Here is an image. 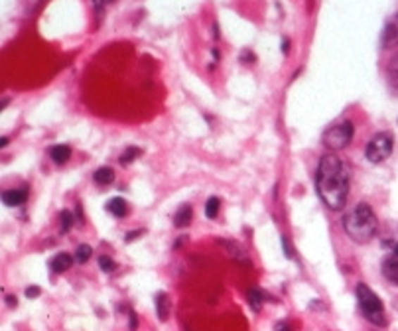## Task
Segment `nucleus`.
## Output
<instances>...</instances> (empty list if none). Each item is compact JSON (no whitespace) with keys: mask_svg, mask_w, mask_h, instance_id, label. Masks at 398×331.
Here are the masks:
<instances>
[{"mask_svg":"<svg viewBox=\"0 0 398 331\" xmlns=\"http://www.w3.org/2000/svg\"><path fill=\"white\" fill-rule=\"evenodd\" d=\"M389 75L394 81H398V54L394 56V58L390 59V63H389Z\"/></svg>","mask_w":398,"mask_h":331,"instance_id":"nucleus-22","label":"nucleus"},{"mask_svg":"<svg viewBox=\"0 0 398 331\" xmlns=\"http://www.w3.org/2000/svg\"><path fill=\"white\" fill-rule=\"evenodd\" d=\"M39 294H42V290H39L38 286H32V288H26V296H28V298H38Z\"/></svg>","mask_w":398,"mask_h":331,"instance_id":"nucleus-24","label":"nucleus"},{"mask_svg":"<svg viewBox=\"0 0 398 331\" xmlns=\"http://www.w3.org/2000/svg\"><path fill=\"white\" fill-rule=\"evenodd\" d=\"M392 146H394V140H392L389 132H379V135H375L369 140L365 156H367L371 164H383L392 154Z\"/></svg>","mask_w":398,"mask_h":331,"instance_id":"nucleus-5","label":"nucleus"},{"mask_svg":"<svg viewBox=\"0 0 398 331\" xmlns=\"http://www.w3.org/2000/svg\"><path fill=\"white\" fill-rule=\"evenodd\" d=\"M192 219H194V209H192V205H182L174 215V225L178 229H185V227H189Z\"/></svg>","mask_w":398,"mask_h":331,"instance_id":"nucleus-12","label":"nucleus"},{"mask_svg":"<svg viewBox=\"0 0 398 331\" xmlns=\"http://www.w3.org/2000/svg\"><path fill=\"white\" fill-rule=\"evenodd\" d=\"M91 256H93V249L89 244H79L77 251H75V261L79 264H85Z\"/></svg>","mask_w":398,"mask_h":331,"instance_id":"nucleus-18","label":"nucleus"},{"mask_svg":"<svg viewBox=\"0 0 398 331\" xmlns=\"http://www.w3.org/2000/svg\"><path fill=\"white\" fill-rule=\"evenodd\" d=\"M355 137V127L351 120H341L337 125L330 127L323 132V146L330 148L331 152H340L349 146L351 140Z\"/></svg>","mask_w":398,"mask_h":331,"instance_id":"nucleus-4","label":"nucleus"},{"mask_svg":"<svg viewBox=\"0 0 398 331\" xmlns=\"http://www.w3.org/2000/svg\"><path fill=\"white\" fill-rule=\"evenodd\" d=\"M142 154V150L140 148H136V146H128L125 152H123V156H120V164L123 166H127V164H132L135 162L136 158L140 156Z\"/></svg>","mask_w":398,"mask_h":331,"instance_id":"nucleus-17","label":"nucleus"},{"mask_svg":"<svg viewBox=\"0 0 398 331\" xmlns=\"http://www.w3.org/2000/svg\"><path fill=\"white\" fill-rule=\"evenodd\" d=\"M73 256L71 254H68V253H58L51 261H49V268H51V273H56V274H63V273H68L69 268L73 266Z\"/></svg>","mask_w":398,"mask_h":331,"instance_id":"nucleus-8","label":"nucleus"},{"mask_svg":"<svg viewBox=\"0 0 398 331\" xmlns=\"http://www.w3.org/2000/svg\"><path fill=\"white\" fill-rule=\"evenodd\" d=\"M128 318H130V330L136 331V325H138V322H136V313L128 312Z\"/></svg>","mask_w":398,"mask_h":331,"instance_id":"nucleus-26","label":"nucleus"},{"mask_svg":"<svg viewBox=\"0 0 398 331\" xmlns=\"http://www.w3.org/2000/svg\"><path fill=\"white\" fill-rule=\"evenodd\" d=\"M71 225H73V215L69 213V211H61V215H59V227H61V233H68L69 229H71Z\"/></svg>","mask_w":398,"mask_h":331,"instance_id":"nucleus-21","label":"nucleus"},{"mask_svg":"<svg viewBox=\"0 0 398 331\" xmlns=\"http://www.w3.org/2000/svg\"><path fill=\"white\" fill-rule=\"evenodd\" d=\"M288 44H290L288 39H284V42H282V51H288Z\"/></svg>","mask_w":398,"mask_h":331,"instance_id":"nucleus-28","label":"nucleus"},{"mask_svg":"<svg viewBox=\"0 0 398 331\" xmlns=\"http://www.w3.org/2000/svg\"><path fill=\"white\" fill-rule=\"evenodd\" d=\"M6 144H8V138H2V140H0V146L4 148V146H6Z\"/></svg>","mask_w":398,"mask_h":331,"instance_id":"nucleus-30","label":"nucleus"},{"mask_svg":"<svg viewBox=\"0 0 398 331\" xmlns=\"http://www.w3.org/2000/svg\"><path fill=\"white\" fill-rule=\"evenodd\" d=\"M107 211L115 217H125L128 213V204L123 197H113L107 204Z\"/></svg>","mask_w":398,"mask_h":331,"instance_id":"nucleus-14","label":"nucleus"},{"mask_svg":"<svg viewBox=\"0 0 398 331\" xmlns=\"http://www.w3.org/2000/svg\"><path fill=\"white\" fill-rule=\"evenodd\" d=\"M93 180H95V184L99 185H108L115 182V172L111 170V168H99L97 172L93 174Z\"/></svg>","mask_w":398,"mask_h":331,"instance_id":"nucleus-15","label":"nucleus"},{"mask_svg":"<svg viewBox=\"0 0 398 331\" xmlns=\"http://www.w3.org/2000/svg\"><path fill=\"white\" fill-rule=\"evenodd\" d=\"M276 331H292L290 323H284V322H280V323H278V325H276Z\"/></svg>","mask_w":398,"mask_h":331,"instance_id":"nucleus-27","label":"nucleus"},{"mask_svg":"<svg viewBox=\"0 0 398 331\" xmlns=\"http://www.w3.org/2000/svg\"><path fill=\"white\" fill-rule=\"evenodd\" d=\"M357 302H359V308L365 320L377 327H385L387 325V312H385V304L380 300L377 294L371 290L367 284L361 282L357 286Z\"/></svg>","mask_w":398,"mask_h":331,"instance_id":"nucleus-3","label":"nucleus"},{"mask_svg":"<svg viewBox=\"0 0 398 331\" xmlns=\"http://www.w3.org/2000/svg\"><path fill=\"white\" fill-rule=\"evenodd\" d=\"M6 300H8V306H10V308H12V306H16V302H14V300H16V298H12V296H8V298H6Z\"/></svg>","mask_w":398,"mask_h":331,"instance_id":"nucleus-29","label":"nucleus"},{"mask_svg":"<svg viewBox=\"0 0 398 331\" xmlns=\"http://www.w3.org/2000/svg\"><path fill=\"white\" fill-rule=\"evenodd\" d=\"M170 310H172V302H170V296L166 292L156 294V313L158 318L166 322L170 318Z\"/></svg>","mask_w":398,"mask_h":331,"instance_id":"nucleus-11","label":"nucleus"},{"mask_svg":"<svg viewBox=\"0 0 398 331\" xmlns=\"http://www.w3.org/2000/svg\"><path fill=\"white\" fill-rule=\"evenodd\" d=\"M99 266L103 268V273H115L117 270V263L111 256H99Z\"/></svg>","mask_w":398,"mask_h":331,"instance_id":"nucleus-20","label":"nucleus"},{"mask_svg":"<svg viewBox=\"0 0 398 331\" xmlns=\"http://www.w3.org/2000/svg\"><path fill=\"white\" fill-rule=\"evenodd\" d=\"M26 199H28V192H26V189H6V192L2 194V201H4V205H8V207L24 205L26 204Z\"/></svg>","mask_w":398,"mask_h":331,"instance_id":"nucleus-10","label":"nucleus"},{"mask_svg":"<svg viewBox=\"0 0 398 331\" xmlns=\"http://www.w3.org/2000/svg\"><path fill=\"white\" fill-rule=\"evenodd\" d=\"M282 249H284V253H286V256H288V258H292V256H294L292 244H290V241H288V237H286V235L282 237Z\"/></svg>","mask_w":398,"mask_h":331,"instance_id":"nucleus-23","label":"nucleus"},{"mask_svg":"<svg viewBox=\"0 0 398 331\" xmlns=\"http://www.w3.org/2000/svg\"><path fill=\"white\" fill-rule=\"evenodd\" d=\"M383 276L389 282L397 284L398 286V254L390 253L385 261H383Z\"/></svg>","mask_w":398,"mask_h":331,"instance_id":"nucleus-9","label":"nucleus"},{"mask_svg":"<svg viewBox=\"0 0 398 331\" xmlns=\"http://www.w3.org/2000/svg\"><path fill=\"white\" fill-rule=\"evenodd\" d=\"M219 207H221V201H219L217 197H209L207 204H205V215H207L209 219H215L217 213H219Z\"/></svg>","mask_w":398,"mask_h":331,"instance_id":"nucleus-19","label":"nucleus"},{"mask_svg":"<svg viewBox=\"0 0 398 331\" xmlns=\"http://www.w3.org/2000/svg\"><path fill=\"white\" fill-rule=\"evenodd\" d=\"M219 244L223 246L227 254L235 258L237 263H243V264H251V258H249V254L244 253V249L241 244L237 243V241H227V239H219Z\"/></svg>","mask_w":398,"mask_h":331,"instance_id":"nucleus-7","label":"nucleus"},{"mask_svg":"<svg viewBox=\"0 0 398 331\" xmlns=\"http://www.w3.org/2000/svg\"><path fill=\"white\" fill-rule=\"evenodd\" d=\"M343 229L353 243H371L379 231V219L369 204H357L343 217Z\"/></svg>","mask_w":398,"mask_h":331,"instance_id":"nucleus-2","label":"nucleus"},{"mask_svg":"<svg viewBox=\"0 0 398 331\" xmlns=\"http://www.w3.org/2000/svg\"><path fill=\"white\" fill-rule=\"evenodd\" d=\"M316 187L318 195L331 211H340L347 204L349 197V175L347 170L335 154L321 156L318 172H316Z\"/></svg>","mask_w":398,"mask_h":331,"instance_id":"nucleus-1","label":"nucleus"},{"mask_svg":"<svg viewBox=\"0 0 398 331\" xmlns=\"http://www.w3.org/2000/svg\"><path fill=\"white\" fill-rule=\"evenodd\" d=\"M247 59H251V61H254V54L253 51H249V49H247V51H243V54H241V61H247Z\"/></svg>","mask_w":398,"mask_h":331,"instance_id":"nucleus-25","label":"nucleus"},{"mask_svg":"<svg viewBox=\"0 0 398 331\" xmlns=\"http://www.w3.org/2000/svg\"><path fill=\"white\" fill-rule=\"evenodd\" d=\"M108 2H115V0H108Z\"/></svg>","mask_w":398,"mask_h":331,"instance_id":"nucleus-31","label":"nucleus"},{"mask_svg":"<svg viewBox=\"0 0 398 331\" xmlns=\"http://www.w3.org/2000/svg\"><path fill=\"white\" fill-rule=\"evenodd\" d=\"M264 300H266V296H264L259 288H251V290H249V304H251V308H253L254 312H261V310H263Z\"/></svg>","mask_w":398,"mask_h":331,"instance_id":"nucleus-16","label":"nucleus"},{"mask_svg":"<svg viewBox=\"0 0 398 331\" xmlns=\"http://www.w3.org/2000/svg\"><path fill=\"white\" fill-rule=\"evenodd\" d=\"M49 158H51V162H54V164H58V166L68 164L69 158H71V148L63 146V144L51 146L49 148Z\"/></svg>","mask_w":398,"mask_h":331,"instance_id":"nucleus-13","label":"nucleus"},{"mask_svg":"<svg viewBox=\"0 0 398 331\" xmlns=\"http://www.w3.org/2000/svg\"><path fill=\"white\" fill-rule=\"evenodd\" d=\"M380 48H398V12L387 22V26H385L383 34H380Z\"/></svg>","mask_w":398,"mask_h":331,"instance_id":"nucleus-6","label":"nucleus"}]
</instances>
